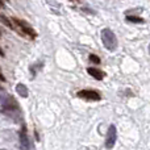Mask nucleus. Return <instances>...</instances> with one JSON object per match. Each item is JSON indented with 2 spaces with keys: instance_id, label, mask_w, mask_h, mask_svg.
<instances>
[{
  "instance_id": "nucleus-1",
  "label": "nucleus",
  "mask_w": 150,
  "mask_h": 150,
  "mask_svg": "<svg viewBox=\"0 0 150 150\" xmlns=\"http://www.w3.org/2000/svg\"><path fill=\"white\" fill-rule=\"evenodd\" d=\"M101 36V41H103V45L105 46V49L111 50V52H113V50H116L117 47V38L116 36H115V33L111 30V29L105 28L101 30L100 33Z\"/></svg>"
},
{
  "instance_id": "nucleus-2",
  "label": "nucleus",
  "mask_w": 150,
  "mask_h": 150,
  "mask_svg": "<svg viewBox=\"0 0 150 150\" xmlns=\"http://www.w3.org/2000/svg\"><path fill=\"white\" fill-rule=\"evenodd\" d=\"M78 98L84 99V100L88 101H99L100 100V93L93 90H82L78 92Z\"/></svg>"
},
{
  "instance_id": "nucleus-3",
  "label": "nucleus",
  "mask_w": 150,
  "mask_h": 150,
  "mask_svg": "<svg viewBox=\"0 0 150 150\" xmlns=\"http://www.w3.org/2000/svg\"><path fill=\"white\" fill-rule=\"evenodd\" d=\"M116 138H117V129L115 125H111L108 128L107 132V138H105V148L107 149H112L116 144Z\"/></svg>"
},
{
  "instance_id": "nucleus-4",
  "label": "nucleus",
  "mask_w": 150,
  "mask_h": 150,
  "mask_svg": "<svg viewBox=\"0 0 150 150\" xmlns=\"http://www.w3.org/2000/svg\"><path fill=\"white\" fill-rule=\"evenodd\" d=\"M12 21L18 26V28H20V30H21V33L23 34H26V36H29L30 38H34V37H36V32H34L26 23L17 20V18H12Z\"/></svg>"
},
{
  "instance_id": "nucleus-5",
  "label": "nucleus",
  "mask_w": 150,
  "mask_h": 150,
  "mask_svg": "<svg viewBox=\"0 0 150 150\" xmlns=\"http://www.w3.org/2000/svg\"><path fill=\"white\" fill-rule=\"evenodd\" d=\"M20 145H21V150H30V142H29L25 127H24L20 132Z\"/></svg>"
},
{
  "instance_id": "nucleus-6",
  "label": "nucleus",
  "mask_w": 150,
  "mask_h": 150,
  "mask_svg": "<svg viewBox=\"0 0 150 150\" xmlns=\"http://www.w3.org/2000/svg\"><path fill=\"white\" fill-rule=\"evenodd\" d=\"M87 73L90 74L91 76H93V78H95L96 80H101V79H103V78H104V74L101 73L100 70H98V69H92V67H90V69H88V70H87Z\"/></svg>"
},
{
  "instance_id": "nucleus-7",
  "label": "nucleus",
  "mask_w": 150,
  "mask_h": 150,
  "mask_svg": "<svg viewBox=\"0 0 150 150\" xmlns=\"http://www.w3.org/2000/svg\"><path fill=\"white\" fill-rule=\"evenodd\" d=\"M16 91H17V93L20 96H23V98H26V96H28V88H26L24 84H21V83L16 86Z\"/></svg>"
},
{
  "instance_id": "nucleus-8",
  "label": "nucleus",
  "mask_w": 150,
  "mask_h": 150,
  "mask_svg": "<svg viewBox=\"0 0 150 150\" xmlns=\"http://www.w3.org/2000/svg\"><path fill=\"white\" fill-rule=\"evenodd\" d=\"M127 20L129 23H134V24H142L144 23V18L137 17V16H127Z\"/></svg>"
},
{
  "instance_id": "nucleus-9",
  "label": "nucleus",
  "mask_w": 150,
  "mask_h": 150,
  "mask_svg": "<svg viewBox=\"0 0 150 150\" xmlns=\"http://www.w3.org/2000/svg\"><path fill=\"white\" fill-rule=\"evenodd\" d=\"M90 61L92 63H96V65H99V63H100V58H99L98 55H95V54H91L90 55Z\"/></svg>"
},
{
  "instance_id": "nucleus-10",
  "label": "nucleus",
  "mask_w": 150,
  "mask_h": 150,
  "mask_svg": "<svg viewBox=\"0 0 150 150\" xmlns=\"http://www.w3.org/2000/svg\"><path fill=\"white\" fill-rule=\"evenodd\" d=\"M0 20H1V23H4L7 26H11V28H12V24H11L9 21H8V18H5L4 16H0Z\"/></svg>"
},
{
  "instance_id": "nucleus-11",
  "label": "nucleus",
  "mask_w": 150,
  "mask_h": 150,
  "mask_svg": "<svg viewBox=\"0 0 150 150\" xmlns=\"http://www.w3.org/2000/svg\"><path fill=\"white\" fill-rule=\"evenodd\" d=\"M0 55H1V57H4V53H3V50L0 49Z\"/></svg>"
},
{
  "instance_id": "nucleus-12",
  "label": "nucleus",
  "mask_w": 150,
  "mask_h": 150,
  "mask_svg": "<svg viewBox=\"0 0 150 150\" xmlns=\"http://www.w3.org/2000/svg\"><path fill=\"white\" fill-rule=\"evenodd\" d=\"M1 7H3V3H1V1H0V8H1Z\"/></svg>"
},
{
  "instance_id": "nucleus-13",
  "label": "nucleus",
  "mask_w": 150,
  "mask_h": 150,
  "mask_svg": "<svg viewBox=\"0 0 150 150\" xmlns=\"http://www.w3.org/2000/svg\"><path fill=\"white\" fill-rule=\"evenodd\" d=\"M149 54H150V45H149Z\"/></svg>"
},
{
  "instance_id": "nucleus-14",
  "label": "nucleus",
  "mask_w": 150,
  "mask_h": 150,
  "mask_svg": "<svg viewBox=\"0 0 150 150\" xmlns=\"http://www.w3.org/2000/svg\"><path fill=\"white\" fill-rule=\"evenodd\" d=\"M0 90H1V86H0Z\"/></svg>"
}]
</instances>
